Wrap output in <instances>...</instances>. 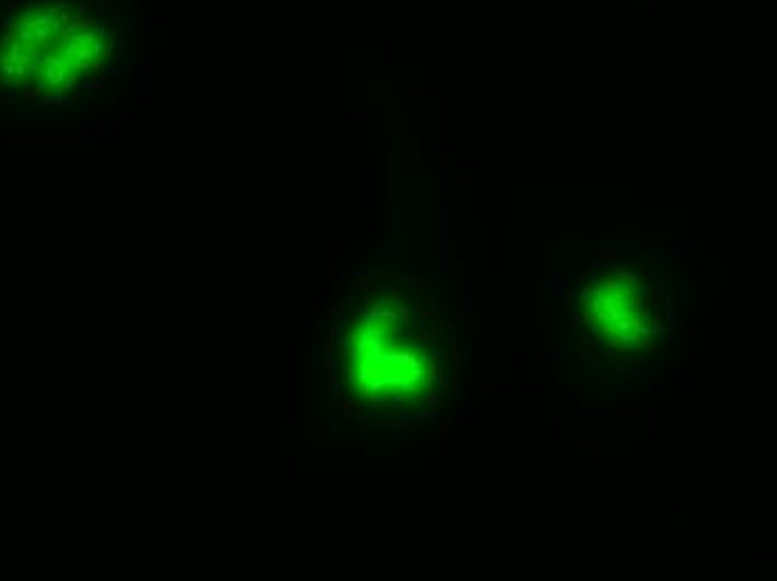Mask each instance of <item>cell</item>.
I'll return each instance as SVG.
<instances>
[{"mask_svg":"<svg viewBox=\"0 0 777 581\" xmlns=\"http://www.w3.org/2000/svg\"><path fill=\"white\" fill-rule=\"evenodd\" d=\"M666 309H674V297H672V293H666Z\"/></svg>","mask_w":777,"mask_h":581,"instance_id":"cell-20","label":"cell"},{"mask_svg":"<svg viewBox=\"0 0 777 581\" xmlns=\"http://www.w3.org/2000/svg\"><path fill=\"white\" fill-rule=\"evenodd\" d=\"M449 374H451V378L456 380V383H458V385H463L465 383V378H463V371L458 369V367H456V364H453V367H449Z\"/></svg>","mask_w":777,"mask_h":581,"instance_id":"cell-11","label":"cell"},{"mask_svg":"<svg viewBox=\"0 0 777 581\" xmlns=\"http://www.w3.org/2000/svg\"><path fill=\"white\" fill-rule=\"evenodd\" d=\"M552 369H554V374L561 371V351H554L552 354Z\"/></svg>","mask_w":777,"mask_h":581,"instance_id":"cell-12","label":"cell"},{"mask_svg":"<svg viewBox=\"0 0 777 581\" xmlns=\"http://www.w3.org/2000/svg\"><path fill=\"white\" fill-rule=\"evenodd\" d=\"M634 255L630 251H623V248H607V251H601L599 253V259L601 262H607L612 264V267H617V264L626 262V259H632Z\"/></svg>","mask_w":777,"mask_h":581,"instance_id":"cell-3","label":"cell"},{"mask_svg":"<svg viewBox=\"0 0 777 581\" xmlns=\"http://www.w3.org/2000/svg\"><path fill=\"white\" fill-rule=\"evenodd\" d=\"M346 322H349V324H358V322H360V315H358V313H349V315H346Z\"/></svg>","mask_w":777,"mask_h":581,"instance_id":"cell-18","label":"cell"},{"mask_svg":"<svg viewBox=\"0 0 777 581\" xmlns=\"http://www.w3.org/2000/svg\"><path fill=\"white\" fill-rule=\"evenodd\" d=\"M413 340H429V342H433V340H438V336L433 334V331H427V329H418L416 334H413Z\"/></svg>","mask_w":777,"mask_h":581,"instance_id":"cell-7","label":"cell"},{"mask_svg":"<svg viewBox=\"0 0 777 581\" xmlns=\"http://www.w3.org/2000/svg\"><path fill=\"white\" fill-rule=\"evenodd\" d=\"M396 304H398V307H400V318H402V320H409V315H411V311H409V307H407V302H400V300H398V302H396Z\"/></svg>","mask_w":777,"mask_h":581,"instance_id":"cell-13","label":"cell"},{"mask_svg":"<svg viewBox=\"0 0 777 581\" xmlns=\"http://www.w3.org/2000/svg\"><path fill=\"white\" fill-rule=\"evenodd\" d=\"M695 267H697L695 259L690 257V259H688V273H690V275H695V273H697V269H695Z\"/></svg>","mask_w":777,"mask_h":581,"instance_id":"cell-19","label":"cell"},{"mask_svg":"<svg viewBox=\"0 0 777 581\" xmlns=\"http://www.w3.org/2000/svg\"><path fill=\"white\" fill-rule=\"evenodd\" d=\"M641 351H654V342H652L650 336L644 338V342H641Z\"/></svg>","mask_w":777,"mask_h":581,"instance_id":"cell-14","label":"cell"},{"mask_svg":"<svg viewBox=\"0 0 777 581\" xmlns=\"http://www.w3.org/2000/svg\"><path fill=\"white\" fill-rule=\"evenodd\" d=\"M563 269H565V271H563V275H574V273H579V262H570V259H567V262L563 264Z\"/></svg>","mask_w":777,"mask_h":581,"instance_id":"cell-10","label":"cell"},{"mask_svg":"<svg viewBox=\"0 0 777 581\" xmlns=\"http://www.w3.org/2000/svg\"><path fill=\"white\" fill-rule=\"evenodd\" d=\"M597 237H599L601 242H614V240H619V232H617V230H599V232H597Z\"/></svg>","mask_w":777,"mask_h":581,"instance_id":"cell-9","label":"cell"},{"mask_svg":"<svg viewBox=\"0 0 777 581\" xmlns=\"http://www.w3.org/2000/svg\"><path fill=\"white\" fill-rule=\"evenodd\" d=\"M570 391H572V394H574V396H577V394H579V391H581V387H579V385H574V387H572V389H570Z\"/></svg>","mask_w":777,"mask_h":581,"instance_id":"cell-21","label":"cell"},{"mask_svg":"<svg viewBox=\"0 0 777 581\" xmlns=\"http://www.w3.org/2000/svg\"><path fill=\"white\" fill-rule=\"evenodd\" d=\"M581 320H583V315H581V313H574V315H572V322H574V329H577V331L581 329Z\"/></svg>","mask_w":777,"mask_h":581,"instance_id":"cell-16","label":"cell"},{"mask_svg":"<svg viewBox=\"0 0 777 581\" xmlns=\"http://www.w3.org/2000/svg\"><path fill=\"white\" fill-rule=\"evenodd\" d=\"M418 403H425V405H438V403H441V394H436V391L422 394V396L418 398Z\"/></svg>","mask_w":777,"mask_h":581,"instance_id":"cell-5","label":"cell"},{"mask_svg":"<svg viewBox=\"0 0 777 581\" xmlns=\"http://www.w3.org/2000/svg\"><path fill=\"white\" fill-rule=\"evenodd\" d=\"M438 423H441V436L445 438L447 434H451V429H453V421H449V418H445V416H438Z\"/></svg>","mask_w":777,"mask_h":581,"instance_id":"cell-8","label":"cell"},{"mask_svg":"<svg viewBox=\"0 0 777 581\" xmlns=\"http://www.w3.org/2000/svg\"><path fill=\"white\" fill-rule=\"evenodd\" d=\"M583 235H581V232H567V235H563V240L565 242H579Z\"/></svg>","mask_w":777,"mask_h":581,"instance_id":"cell-15","label":"cell"},{"mask_svg":"<svg viewBox=\"0 0 777 581\" xmlns=\"http://www.w3.org/2000/svg\"><path fill=\"white\" fill-rule=\"evenodd\" d=\"M436 315H438V311H422V313H420V318H422V320H433Z\"/></svg>","mask_w":777,"mask_h":581,"instance_id":"cell-17","label":"cell"},{"mask_svg":"<svg viewBox=\"0 0 777 581\" xmlns=\"http://www.w3.org/2000/svg\"><path fill=\"white\" fill-rule=\"evenodd\" d=\"M400 273L404 275V277H407V282H409V284H411V289L422 297V302H425L427 307L431 304V295H429V287H427V279L425 277H416V275H411L407 269H400Z\"/></svg>","mask_w":777,"mask_h":581,"instance_id":"cell-1","label":"cell"},{"mask_svg":"<svg viewBox=\"0 0 777 581\" xmlns=\"http://www.w3.org/2000/svg\"><path fill=\"white\" fill-rule=\"evenodd\" d=\"M458 318H460V324L465 329H478V315L476 313H467L465 309H458Z\"/></svg>","mask_w":777,"mask_h":581,"instance_id":"cell-4","label":"cell"},{"mask_svg":"<svg viewBox=\"0 0 777 581\" xmlns=\"http://www.w3.org/2000/svg\"><path fill=\"white\" fill-rule=\"evenodd\" d=\"M451 356H453V364H456V367H458L460 371H465V364H467L465 351H460V349H453Z\"/></svg>","mask_w":777,"mask_h":581,"instance_id":"cell-6","label":"cell"},{"mask_svg":"<svg viewBox=\"0 0 777 581\" xmlns=\"http://www.w3.org/2000/svg\"><path fill=\"white\" fill-rule=\"evenodd\" d=\"M349 287L351 289H358V291H362V293H366V295H371V297H374L376 293H378V282L374 279V277H351L349 279Z\"/></svg>","mask_w":777,"mask_h":581,"instance_id":"cell-2","label":"cell"}]
</instances>
